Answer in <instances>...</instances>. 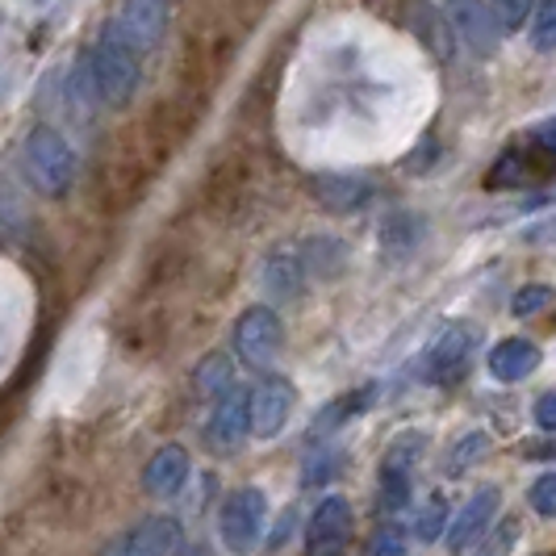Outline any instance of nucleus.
Instances as JSON below:
<instances>
[{
  "instance_id": "obj_3",
  "label": "nucleus",
  "mask_w": 556,
  "mask_h": 556,
  "mask_svg": "<svg viewBox=\"0 0 556 556\" xmlns=\"http://www.w3.org/2000/svg\"><path fill=\"white\" fill-rule=\"evenodd\" d=\"M76 172H80V160L59 130L38 126L26 139V176L42 197H63L76 185Z\"/></svg>"
},
{
  "instance_id": "obj_26",
  "label": "nucleus",
  "mask_w": 556,
  "mask_h": 556,
  "mask_svg": "<svg viewBox=\"0 0 556 556\" xmlns=\"http://www.w3.org/2000/svg\"><path fill=\"white\" fill-rule=\"evenodd\" d=\"M490 13H494L498 29H515L523 17H528V0H494Z\"/></svg>"
},
{
  "instance_id": "obj_11",
  "label": "nucleus",
  "mask_w": 556,
  "mask_h": 556,
  "mask_svg": "<svg viewBox=\"0 0 556 556\" xmlns=\"http://www.w3.org/2000/svg\"><path fill=\"white\" fill-rule=\"evenodd\" d=\"M447 29H452V38H460L481 59L498 51V22H494L490 4H481V0H452L447 4Z\"/></svg>"
},
{
  "instance_id": "obj_22",
  "label": "nucleus",
  "mask_w": 556,
  "mask_h": 556,
  "mask_svg": "<svg viewBox=\"0 0 556 556\" xmlns=\"http://www.w3.org/2000/svg\"><path fill=\"white\" fill-rule=\"evenodd\" d=\"M410 553V531L402 528L397 519H386L381 528L372 531L368 540V556H406Z\"/></svg>"
},
{
  "instance_id": "obj_10",
  "label": "nucleus",
  "mask_w": 556,
  "mask_h": 556,
  "mask_svg": "<svg viewBox=\"0 0 556 556\" xmlns=\"http://www.w3.org/2000/svg\"><path fill=\"white\" fill-rule=\"evenodd\" d=\"M502 510V490L498 485H485V490H477L473 498L460 506V515L452 519L444 528L447 535V548H452V556H469L473 553V544L485 535V528L498 519Z\"/></svg>"
},
{
  "instance_id": "obj_14",
  "label": "nucleus",
  "mask_w": 556,
  "mask_h": 556,
  "mask_svg": "<svg viewBox=\"0 0 556 556\" xmlns=\"http://www.w3.org/2000/svg\"><path fill=\"white\" fill-rule=\"evenodd\" d=\"M189 481V452L180 444H164L142 465V494L147 498H176Z\"/></svg>"
},
{
  "instance_id": "obj_13",
  "label": "nucleus",
  "mask_w": 556,
  "mask_h": 556,
  "mask_svg": "<svg viewBox=\"0 0 556 556\" xmlns=\"http://www.w3.org/2000/svg\"><path fill=\"white\" fill-rule=\"evenodd\" d=\"M180 548H185L180 523L167 515H155V519L126 531L110 548V556H180Z\"/></svg>"
},
{
  "instance_id": "obj_9",
  "label": "nucleus",
  "mask_w": 556,
  "mask_h": 556,
  "mask_svg": "<svg viewBox=\"0 0 556 556\" xmlns=\"http://www.w3.org/2000/svg\"><path fill=\"white\" fill-rule=\"evenodd\" d=\"M167 29V9L164 0H122L117 22L110 26V34L117 42H126L135 55H147L160 47Z\"/></svg>"
},
{
  "instance_id": "obj_15",
  "label": "nucleus",
  "mask_w": 556,
  "mask_h": 556,
  "mask_svg": "<svg viewBox=\"0 0 556 556\" xmlns=\"http://www.w3.org/2000/svg\"><path fill=\"white\" fill-rule=\"evenodd\" d=\"M372 193H377V189H372L368 176H339V172H331V176H314V197H318L331 214H352V210L368 205Z\"/></svg>"
},
{
  "instance_id": "obj_16",
  "label": "nucleus",
  "mask_w": 556,
  "mask_h": 556,
  "mask_svg": "<svg viewBox=\"0 0 556 556\" xmlns=\"http://www.w3.org/2000/svg\"><path fill=\"white\" fill-rule=\"evenodd\" d=\"M540 368V348L531 343V339H502L490 348V377L502 381V386H515V381H523L528 372Z\"/></svg>"
},
{
  "instance_id": "obj_12",
  "label": "nucleus",
  "mask_w": 556,
  "mask_h": 556,
  "mask_svg": "<svg viewBox=\"0 0 556 556\" xmlns=\"http://www.w3.org/2000/svg\"><path fill=\"white\" fill-rule=\"evenodd\" d=\"M243 440H248V393L230 386L214 397V410L205 418V444L214 452H235Z\"/></svg>"
},
{
  "instance_id": "obj_8",
  "label": "nucleus",
  "mask_w": 556,
  "mask_h": 556,
  "mask_svg": "<svg viewBox=\"0 0 556 556\" xmlns=\"http://www.w3.org/2000/svg\"><path fill=\"white\" fill-rule=\"evenodd\" d=\"M293 402H298L293 386L285 377H277V372H268L248 393V435H255V440H277L280 431H285V422H289V415H293Z\"/></svg>"
},
{
  "instance_id": "obj_20",
  "label": "nucleus",
  "mask_w": 556,
  "mask_h": 556,
  "mask_svg": "<svg viewBox=\"0 0 556 556\" xmlns=\"http://www.w3.org/2000/svg\"><path fill=\"white\" fill-rule=\"evenodd\" d=\"M490 456V435L485 431H469L465 440H456V447L447 452L444 460V473L456 477V473H469L477 460H485Z\"/></svg>"
},
{
  "instance_id": "obj_28",
  "label": "nucleus",
  "mask_w": 556,
  "mask_h": 556,
  "mask_svg": "<svg viewBox=\"0 0 556 556\" xmlns=\"http://www.w3.org/2000/svg\"><path fill=\"white\" fill-rule=\"evenodd\" d=\"M535 422H540V431H553L556 427V393H540L535 397Z\"/></svg>"
},
{
  "instance_id": "obj_23",
  "label": "nucleus",
  "mask_w": 556,
  "mask_h": 556,
  "mask_svg": "<svg viewBox=\"0 0 556 556\" xmlns=\"http://www.w3.org/2000/svg\"><path fill=\"white\" fill-rule=\"evenodd\" d=\"M548 306H553V289H548V285H528V289H519V293L510 298V314H515V318L544 314Z\"/></svg>"
},
{
  "instance_id": "obj_25",
  "label": "nucleus",
  "mask_w": 556,
  "mask_h": 556,
  "mask_svg": "<svg viewBox=\"0 0 556 556\" xmlns=\"http://www.w3.org/2000/svg\"><path fill=\"white\" fill-rule=\"evenodd\" d=\"M528 506L540 519H553L556 515V477L553 473L535 477V485L528 490Z\"/></svg>"
},
{
  "instance_id": "obj_7",
  "label": "nucleus",
  "mask_w": 556,
  "mask_h": 556,
  "mask_svg": "<svg viewBox=\"0 0 556 556\" xmlns=\"http://www.w3.org/2000/svg\"><path fill=\"white\" fill-rule=\"evenodd\" d=\"M477 348H481V327H477V323H452V327L435 339V348L427 352V364H422L427 381H431V386H456V381L469 372Z\"/></svg>"
},
{
  "instance_id": "obj_21",
  "label": "nucleus",
  "mask_w": 556,
  "mask_h": 556,
  "mask_svg": "<svg viewBox=\"0 0 556 556\" xmlns=\"http://www.w3.org/2000/svg\"><path fill=\"white\" fill-rule=\"evenodd\" d=\"M447 519H452V515H447V498H444V494H440V490H435L431 498L422 502V510H418V519H415V535H418V540H422V544H435V540L444 535Z\"/></svg>"
},
{
  "instance_id": "obj_27",
  "label": "nucleus",
  "mask_w": 556,
  "mask_h": 556,
  "mask_svg": "<svg viewBox=\"0 0 556 556\" xmlns=\"http://www.w3.org/2000/svg\"><path fill=\"white\" fill-rule=\"evenodd\" d=\"M334 469H339V465H334L331 447H327V452H318V456H314V465L306 469V485H323V477H331Z\"/></svg>"
},
{
  "instance_id": "obj_1",
  "label": "nucleus",
  "mask_w": 556,
  "mask_h": 556,
  "mask_svg": "<svg viewBox=\"0 0 556 556\" xmlns=\"http://www.w3.org/2000/svg\"><path fill=\"white\" fill-rule=\"evenodd\" d=\"M84 76H88V97H97L110 110H122L139 92V55L126 42H117L113 34H105L92 47Z\"/></svg>"
},
{
  "instance_id": "obj_19",
  "label": "nucleus",
  "mask_w": 556,
  "mask_h": 556,
  "mask_svg": "<svg viewBox=\"0 0 556 556\" xmlns=\"http://www.w3.org/2000/svg\"><path fill=\"white\" fill-rule=\"evenodd\" d=\"M230 386H235V361H230L226 352H210V356L193 368V390H197V397H205V402H214V397L226 393Z\"/></svg>"
},
{
  "instance_id": "obj_17",
  "label": "nucleus",
  "mask_w": 556,
  "mask_h": 556,
  "mask_svg": "<svg viewBox=\"0 0 556 556\" xmlns=\"http://www.w3.org/2000/svg\"><path fill=\"white\" fill-rule=\"evenodd\" d=\"M306 260H302V251H277V255H268V264H264V289L280 298V302H293V298H302L306 293Z\"/></svg>"
},
{
  "instance_id": "obj_6",
  "label": "nucleus",
  "mask_w": 556,
  "mask_h": 556,
  "mask_svg": "<svg viewBox=\"0 0 556 556\" xmlns=\"http://www.w3.org/2000/svg\"><path fill=\"white\" fill-rule=\"evenodd\" d=\"M356 531V510L343 494H327L306 523V556H348Z\"/></svg>"
},
{
  "instance_id": "obj_18",
  "label": "nucleus",
  "mask_w": 556,
  "mask_h": 556,
  "mask_svg": "<svg viewBox=\"0 0 556 556\" xmlns=\"http://www.w3.org/2000/svg\"><path fill=\"white\" fill-rule=\"evenodd\" d=\"M372 397H377V381H368L364 390H348L339 393L334 402H327L323 410H318V418L309 422V440H318V435H334L339 427H348L356 415H364L368 406H372Z\"/></svg>"
},
{
  "instance_id": "obj_4",
  "label": "nucleus",
  "mask_w": 556,
  "mask_h": 556,
  "mask_svg": "<svg viewBox=\"0 0 556 556\" xmlns=\"http://www.w3.org/2000/svg\"><path fill=\"white\" fill-rule=\"evenodd\" d=\"M268 528V498L260 485H243L226 494L218 510V540L230 556H251L260 548V535Z\"/></svg>"
},
{
  "instance_id": "obj_29",
  "label": "nucleus",
  "mask_w": 556,
  "mask_h": 556,
  "mask_svg": "<svg viewBox=\"0 0 556 556\" xmlns=\"http://www.w3.org/2000/svg\"><path fill=\"white\" fill-rule=\"evenodd\" d=\"M523 456H528V460H553V444H548V440H540V444H523Z\"/></svg>"
},
{
  "instance_id": "obj_5",
  "label": "nucleus",
  "mask_w": 556,
  "mask_h": 556,
  "mask_svg": "<svg viewBox=\"0 0 556 556\" xmlns=\"http://www.w3.org/2000/svg\"><path fill=\"white\" fill-rule=\"evenodd\" d=\"M285 348V327H280L273 306H251L235 323V352L248 368H273Z\"/></svg>"
},
{
  "instance_id": "obj_2",
  "label": "nucleus",
  "mask_w": 556,
  "mask_h": 556,
  "mask_svg": "<svg viewBox=\"0 0 556 556\" xmlns=\"http://www.w3.org/2000/svg\"><path fill=\"white\" fill-rule=\"evenodd\" d=\"M422 447H427V431H402L390 440L381 465H377V506H381V515H402L410 506Z\"/></svg>"
},
{
  "instance_id": "obj_24",
  "label": "nucleus",
  "mask_w": 556,
  "mask_h": 556,
  "mask_svg": "<svg viewBox=\"0 0 556 556\" xmlns=\"http://www.w3.org/2000/svg\"><path fill=\"white\" fill-rule=\"evenodd\" d=\"M531 42H535V51L553 55V47H556L553 0H535V22H531Z\"/></svg>"
}]
</instances>
